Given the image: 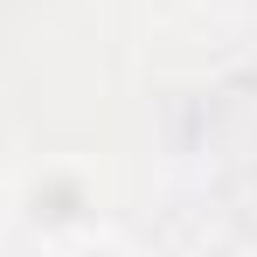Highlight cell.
Returning <instances> with one entry per match:
<instances>
[{
  "mask_svg": "<svg viewBox=\"0 0 257 257\" xmlns=\"http://www.w3.org/2000/svg\"><path fill=\"white\" fill-rule=\"evenodd\" d=\"M49 257H139V250H132L125 236L97 229V236H77V243H63V250H49Z\"/></svg>",
  "mask_w": 257,
  "mask_h": 257,
  "instance_id": "7a4b0ae2",
  "label": "cell"
},
{
  "mask_svg": "<svg viewBox=\"0 0 257 257\" xmlns=\"http://www.w3.org/2000/svg\"><path fill=\"white\" fill-rule=\"evenodd\" d=\"M0 257H7V243H0Z\"/></svg>",
  "mask_w": 257,
  "mask_h": 257,
  "instance_id": "5b68a950",
  "label": "cell"
},
{
  "mask_svg": "<svg viewBox=\"0 0 257 257\" xmlns=\"http://www.w3.org/2000/svg\"><path fill=\"white\" fill-rule=\"evenodd\" d=\"M7 153H14V125L0 118V167H7Z\"/></svg>",
  "mask_w": 257,
  "mask_h": 257,
  "instance_id": "277c9868",
  "label": "cell"
},
{
  "mask_svg": "<svg viewBox=\"0 0 257 257\" xmlns=\"http://www.w3.org/2000/svg\"><path fill=\"white\" fill-rule=\"evenodd\" d=\"M7 222L42 243V250H63L77 236H97L104 229V174L77 160V153H56V160H35V167L14 174L7 188Z\"/></svg>",
  "mask_w": 257,
  "mask_h": 257,
  "instance_id": "6da1fadb",
  "label": "cell"
},
{
  "mask_svg": "<svg viewBox=\"0 0 257 257\" xmlns=\"http://www.w3.org/2000/svg\"><path fill=\"white\" fill-rule=\"evenodd\" d=\"M188 257H257V250L243 243V236H222V229H215V236H202V243H188Z\"/></svg>",
  "mask_w": 257,
  "mask_h": 257,
  "instance_id": "3957f363",
  "label": "cell"
}]
</instances>
